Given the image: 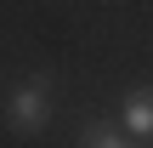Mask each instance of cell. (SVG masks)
<instances>
[{
  "label": "cell",
  "mask_w": 153,
  "mask_h": 148,
  "mask_svg": "<svg viewBox=\"0 0 153 148\" xmlns=\"http://www.w3.org/2000/svg\"><path fill=\"white\" fill-rule=\"evenodd\" d=\"M45 91H51V74H34V80L11 86V97H6V120H11L17 131H40V125H45Z\"/></svg>",
  "instance_id": "obj_1"
},
{
  "label": "cell",
  "mask_w": 153,
  "mask_h": 148,
  "mask_svg": "<svg viewBox=\"0 0 153 148\" xmlns=\"http://www.w3.org/2000/svg\"><path fill=\"white\" fill-rule=\"evenodd\" d=\"M119 125L131 131V143H148L153 137V86H142V91L125 97V120H119Z\"/></svg>",
  "instance_id": "obj_2"
},
{
  "label": "cell",
  "mask_w": 153,
  "mask_h": 148,
  "mask_svg": "<svg viewBox=\"0 0 153 148\" xmlns=\"http://www.w3.org/2000/svg\"><path fill=\"white\" fill-rule=\"evenodd\" d=\"M79 143H85V148H125V143H131V131H125V125H108V120H91Z\"/></svg>",
  "instance_id": "obj_3"
}]
</instances>
